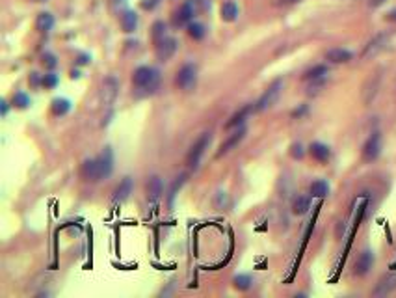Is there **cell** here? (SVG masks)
Here are the masks:
<instances>
[{"label":"cell","instance_id":"obj_1","mask_svg":"<svg viewBox=\"0 0 396 298\" xmlns=\"http://www.w3.org/2000/svg\"><path fill=\"white\" fill-rule=\"evenodd\" d=\"M158 80H160V75L158 71L152 67H147V65H142L134 71L132 75V82L138 90H145V92H154L158 88Z\"/></svg>","mask_w":396,"mask_h":298},{"label":"cell","instance_id":"obj_2","mask_svg":"<svg viewBox=\"0 0 396 298\" xmlns=\"http://www.w3.org/2000/svg\"><path fill=\"white\" fill-rule=\"evenodd\" d=\"M210 140H212V134L210 132H203L201 136L196 140V144L190 147V151L186 155V164H188V168H198L199 162H201V157L205 155V149H208V145H210Z\"/></svg>","mask_w":396,"mask_h":298},{"label":"cell","instance_id":"obj_3","mask_svg":"<svg viewBox=\"0 0 396 298\" xmlns=\"http://www.w3.org/2000/svg\"><path fill=\"white\" fill-rule=\"evenodd\" d=\"M196 82H198V69H196V65L194 63H184L175 77L177 88H181L183 92H192L196 88Z\"/></svg>","mask_w":396,"mask_h":298},{"label":"cell","instance_id":"obj_4","mask_svg":"<svg viewBox=\"0 0 396 298\" xmlns=\"http://www.w3.org/2000/svg\"><path fill=\"white\" fill-rule=\"evenodd\" d=\"M281 90H283V80L277 78V80H274L272 84L268 86V90L262 93V97L257 101L255 110H257V112H262V110H268V108L274 107L275 103H277V99H279V95H281Z\"/></svg>","mask_w":396,"mask_h":298},{"label":"cell","instance_id":"obj_5","mask_svg":"<svg viewBox=\"0 0 396 298\" xmlns=\"http://www.w3.org/2000/svg\"><path fill=\"white\" fill-rule=\"evenodd\" d=\"M196 15H199V9H198L196 0H186L183 6L175 11V15H173V24H175V26L190 24V21Z\"/></svg>","mask_w":396,"mask_h":298},{"label":"cell","instance_id":"obj_6","mask_svg":"<svg viewBox=\"0 0 396 298\" xmlns=\"http://www.w3.org/2000/svg\"><path fill=\"white\" fill-rule=\"evenodd\" d=\"M117 92H119V82L115 77H106L102 80V88H100V101L104 107H112V103L117 97Z\"/></svg>","mask_w":396,"mask_h":298},{"label":"cell","instance_id":"obj_7","mask_svg":"<svg viewBox=\"0 0 396 298\" xmlns=\"http://www.w3.org/2000/svg\"><path fill=\"white\" fill-rule=\"evenodd\" d=\"M381 153V134L380 132H372V136L368 138L363 145V161L372 162L376 161Z\"/></svg>","mask_w":396,"mask_h":298},{"label":"cell","instance_id":"obj_8","mask_svg":"<svg viewBox=\"0 0 396 298\" xmlns=\"http://www.w3.org/2000/svg\"><path fill=\"white\" fill-rule=\"evenodd\" d=\"M97 170H99V181L110 177L112 170H114V153L110 147H104V151L97 157Z\"/></svg>","mask_w":396,"mask_h":298},{"label":"cell","instance_id":"obj_9","mask_svg":"<svg viewBox=\"0 0 396 298\" xmlns=\"http://www.w3.org/2000/svg\"><path fill=\"white\" fill-rule=\"evenodd\" d=\"M177 51V41L173 38H164L160 43H156V49H154V54H156V60L158 61H168L171 60V56L175 54Z\"/></svg>","mask_w":396,"mask_h":298},{"label":"cell","instance_id":"obj_10","mask_svg":"<svg viewBox=\"0 0 396 298\" xmlns=\"http://www.w3.org/2000/svg\"><path fill=\"white\" fill-rule=\"evenodd\" d=\"M396 291V272L393 274H387L383 276L380 282L376 283V287L372 291V297H387L391 293H395Z\"/></svg>","mask_w":396,"mask_h":298},{"label":"cell","instance_id":"obj_11","mask_svg":"<svg viewBox=\"0 0 396 298\" xmlns=\"http://www.w3.org/2000/svg\"><path fill=\"white\" fill-rule=\"evenodd\" d=\"M387 41H389L387 34H380V36H376V38L365 47V51H363V54H361V58H365L366 60V58H372V56H376L378 53H381V51L387 47Z\"/></svg>","mask_w":396,"mask_h":298},{"label":"cell","instance_id":"obj_12","mask_svg":"<svg viewBox=\"0 0 396 298\" xmlns=\"http://www.w3.org/2000/svg\"><path fill=\"white\" fill-rule=\"evenodd\" d=\"M244 136H246V129H244V127H242L240 130H236L235 134H231V136H229L227 140H225V142L220 145V149L216 151V159H220V157H223V155H227L229 151H233L236 145H238L240 142H242V140H244Z\"/></svg>","mask_w":396,"mask_h":298},{"label":"cell","instance_id":"obj_13","mask_svg":"<svg viewBox=\"0 0 396 298\" xmlns=\"http://www.w3.org/2000/svg\"><path fill=\"white\" fill-rule=\"evenodd\" d=\"M309 155L316 162H328L329 157H331V149L326 144H322V142H312L309 145Z\"/></svg>","mask_w":396,"mask_h":298},{"label":"cell","instance_id":"obj_14","mask_svg":"<svg viewBox=\"0 0 396 298\" xmlns=\"http://www.w3.org/2000/svg\"><path fill=\"white\" fill-rule=\"evenodd\" d=\"M372 265H374L372 252H370V250H365V252L357 257V261H355V274L357 276L368 274V270L372 268Z\"/></svg>","mask_w":396,"mask_h":298},{"label":"cell","instance_id":"obj_15","mask_svg":"<svg viewBox=\"0 0 396 298\" xmlns=\"http://www.w3.org/2000/svg\"><path fill=\"white\" fill-rule=\"evenodd\" d=\"M132 186H134L132 177H125L114 190V203H121V201H125V199L129 198L130 192H132Z\"/></svg>","mask_w":396,"mask_h":298},{"label":"cell","instance_id":"obj_16","mask_svg":"<svg viewBox=\"0 0 396 298\" xmlns=\"http://www.w3.org/2000/svg\"><path fill=\"white\" fill-rule=\"evenodd\" d=\"M164 192V184H162V179L158 176H152L147 183V198L149 201H158Z\"/></svg>","mask_w":396,"mask_h":298},{"label":"cell","instance_id":"obj_17","mask_svg":"<svg viewBox=\"0 0 396 298\" xmlns=\"http://www.w3.org/2000/svg\"><path fill=\"white\" fill-rule=\"evenodd\" d=\"M80 176L84 177L86 181H99V170H97V159H90V161H86L82 164V168H80Z\"/></svg>","mask_w":396,"mask_h":298},{"label":"cell","instance_id":"obj_18","mask_svg":"<svg viewBox=\"0 0 396 298\" xmlns=\"http://www.w3.org/2000/svg\"><path fill=\"white\" fill-rule=\"evenodd\" d=\"M251 110H255L253 108V105H246V107H242L236 114L231 116V119H229L227 123H225V129H233V127H238V125H242V123L246 121V118L251 114Z\"/></svg>","mask_w":396,"mask_h":298},{"label":"cell","instance_id":"obj_19","mask_svg":"<svg viewBox=\"0 0 396 298\" xmlns=\"http://www.w3.org/2000/svg\"><path fill=\"white\" fill-rule=\"evenodd\" d=\"M220 17L221 21H225V23H233L238 17V6L235 2H223L220 8Z\"/></svg>","mask_w":396,"mask_h":298},{"label":"cell","instance_id":"obj_20","mask_svg":"<svg viewBox=\"0 0 396 298\" xmlns=\"http://www.w3.org/2000/svg\"><path fill=\"white\" fill-rule=\"evenodd\" d=\"M326 58L333 63H346V61L351 60V53L346 49H331V51H328Z\"/></svg>","mask_w":396,"mask_h":298},{"label":"cell","instance_id":"obj_21","mask_svg":"<svg viewBox=\"0 0 396 298\" xmlns=\"http://www.w3.org/2000/svg\"><path fill=\"white\" fill-rule=\"evenodd\" d=\"M309 209H311V198H309V196H297V198L292 201V213L297 214V216L305 214Z\"/></svg>","mask_w":396,"mask_h":298},{"label":"cell","instance_id":"obj_22","mask_svg":"<svg viewBox=\"0 0 396 298\" xmlns=\"http://www.w3.org/2000/svg\"><path fill=\"white\" fill-rule=\"evenodd\" d=\"M52 26H54V17L49 11H41L38 15V19H36V28L39 32H49L52 30Z\"/></svg>","mask_w":396,"mask_h":298},{"label":"cell","instance_id":"obj_23","mask_svg":"<svg viewBox=\"0 0 396 298\" xmlns=\"http://www.w3.org/2000/svg\"><path fill=\"white\" fill-rule=\"evenodd\" d=\"M138 26V15L134 13V11H125L121 15V28L123 32H127V34H130V32H134Z\"/></svg>","mask_w":396,"mask_h":298},{"label":"cell","instance_id":"obj_24","mask_svg":"<svg viewBox=\"0 0 396 298\" xmlns=\"http://www.w3.org/2000/svg\"><path fill=\"white\" fill-rule=\"evenodd\" d=\"M329 194V184L324 179H318L311 184V196L312 198H326Z\"/></svg>","mask_w":396,"mask_h":298},{"label":"cell","instance_id":"obj_25","mask_svg":"<svg viewBox=\"0 0 396 298\" xmlns=\"http://www.w3.org/2000/svg\"><path fill=\"white\" fill-rule=\"evenodd\" d=\"M69 108H71V103L63 97H56L50 105V110H52L54 116H65L69 112Z\"/></svg>","mask_w":396,"mask_h":298},{"label":"cell","instance_id":"obj_26","mask_svg":"<svg viewBox=\"0 0 396 298\" xmlns=\"http://www.w3.org/2000/svg\"><path fill=\"white\" fill-rule=\"evenodd\" d=\"M328 75V67L326 65H314L312 69H309L303 75L305 80H318V78H324Z\"/></svg>","mask_w":396,"mask_h":298},{"label":"cell","instance_id":"obj_27","mask_svg":"<svg viewBox=\"0 0 396 298\" xmlns=\"http://www.w3.org/2000/svg\"><path fill=\"white\" fill-rule=\"evenodd\" d=\"M184 181H186V176H179L173 181V184H171V188H169V196H168V205L169 207H173V201H175V196H177V192L181 190V186L184 184Z\"/></svg>","mask_w":396,"mask_h":298},{"label":"cell","instance_id":"obj_28","mask_svg":"<svg viewBox=\"0 0 396 298\" xmlns=\"http://www.w3.org/2000/svg\"><path fill=\"white\" fill-rule=\"evenodd\" d=\"M233 285H235V289H238V291H248L249 287H251V276H248V274L235 276Z\"/></svg>","mask_w":396,"mask_h":298},{"label":"cell","instance_id":"obj_29","mask_svg":"<svg viewBox=\"0 0 396 298\" xmlns=\"http://www.w3.org/2000/svg\"><path fill=\"white\" fill-rule=\"evenodd\" d=\"M164 38H166V24L162 23V21H156V23L152 24V41H154V45L160 43Z\"/></svg>","mask_w":396,"mask_h":298},{"label":"cell","instance_id":"obj_30","mask_svg":"<svg viewBox=\"0 0 396 298\" xmlns=\"http://www.w3.org/2000/svg\"><path fill=\"white\" fill-rule=\"evenodd\" d=\"M188 36H190L192 39H196V41L203 39L205 38V26L199 23H190L188 24Z\"/></svg>","mask_w":396,"mask_h":298},{"label":"cell","instance_id":"obj_31","mask_svg":"<svg viewBox=\"0 0 396 298\" xmlns=\"http://www.w3.org/2000/svg\"><path fill=\"white\" fill-rule=\"evenodd\" d=\"M11 103H13V107H15V108H21V110H24V108L30 107V97H28L26 93H23V92H17L15 95H13Z\"/></svg>","mask_w":396,"mask_h":298},{"label":"cell","instance_id":"obj_32","mask_svg":"<svg viewBox=\"0 0 396 298\" xmlns=\"http://www.w3.org/2000/svg\"><path fill=\"white\" fill-rule=\"evenodd\" d=\"M303 155H305V149H303V145L299 144V142H296V144L290 145V157H292V159L299 161V159H303Z\"/></svg>","mask_w":396,"mask_h":298},{"label":"cell","instance_id":"obj_33","mask_svg":"<svg viewBox=\"0 0 396 298\" xmlns=\"http://www.w3.org/2000/svg\"><path fill=\"white\" fill-rule=\"evenodd\" d=\"M43 88H47V90H52V88H56L58 86V77L54 75V73H49V75H45L43 77Z\"/></svg>","mask_w":396,"mask_h":298},{"label":"cell","instance_id":"obj_34","mask_svg":"<svg viewBox=\"0 0 396 298\" xmlns=\"http://www.w3.org/2000/svg\"><path fill=\"white\" fill-rule=\"evenodd\" d=\"M43 65L49 69H54L58 65V61H56V58H54L52 54H43Z\"/></svg>","mask_w":396,"mask_h":298},{"label":"cell","instance_id":"obj_35","mask_svg":"<svg viewBox=\"0 0 396 298\" xmlns=\"http://www.w3.org/2000/svg\"><path fill=\"white\" fill-rule=\"evenodd\" d=\"M158 4H160V0H142V2H140L142 9H154Z\"/></svg>","mask_w":396,"mask_h":298},{"label":"cell","instance_id":"obj_36","mask_svg":"<svg viewBox=\"0 0 396 298\" xmlns=\"http://www.w3.org/2000/svg\"><path fill=\"white\" fill-rule=\"evenodd\" d=\"M78 63H80V65H84V63H90V58H88L86 54H82V56H78Z\"/></svg>","mask_w":396,"mask_h":298},{"label":"cell","instance_id":"obj_37","mask_svg":"<svg viewBox=\"0 0 396 298\" xmlns=\"http://www.w3.org/2000/svg\"><path fill=\"white\" fill-rule=\"evenodd\" d=\"M8 114V103L6 101H2V116Z\"/></svg>","mask_w":396,"mask_h":298},{"label":"cell","instance_id":"obj_38","mask_svg":"<svg viewBox=\"0 0 396 298\" xmlns=\"http://www.w3.org/2000/svg\"><path fill=\"white\" fill-rule=\"evenodd\" d=\"M387 19H389V21H395V23H396V9H393V11L389 13Z\"/></svg>","mask_w":396,"mask_h":298},{"label":"cell","instance_id":"obj_39","mask_svg":"<svg viewBox=\"0 0 396 298\" xmlns=\"http://www.w3.org/2000/svg\"><path fill=\"white\" fill-rule=\"evenodd\" d=\"M303 112H307V107H301V108H299V110H296V112H294V114H292V116H301V114H303Z\"/></svg>","mask_w":396,"mask_h":298},{"label":"cell","instance_id":"obj_40","mask_svg":"<svg viewBox=\"0 0 396 298\" xmlns=\"http://www.w3.org/2000/svg\"><path fill=\"white\" fill-rule=\"evenodd\" d=\"M80 77V73H78V71H75V69H73V71H71V78H78Z\"/></svg>","mask_w":396,"mask_h":298},{"label":"cell","instance_id":"obj_41","mask_svg":"<svg viewBox=\"0 0 396 298\" xmlns=\"http://www.w3.org/2000/svg\"><path fill=\"white\" fill-rule=\"evenodd\" d=\"M294 2H299V0H281V4H294Z\"/></svg>","mask_w":396,"mask_h":298},{"label":"cell","instance_id":"obj_42","mask_svg":"<svg viewBox=\"0 0 396 298\" xmlns=\"http://www.w3.org/2000/svg\"><path fill=\"white\" fill-rule=\"evenodd\" d=\"M381 2H385V0H374L372 4H374V6H378V4H381Z\"/></svg>","mask_w":396,"mask_h":298},{"label":"cell","instance_id":"obj_43","mask_svg":"<svg viewBox=\"0 0 396 298\" xmlns=\"http://www.w3.org/2000/svg\"><path fill=\"white\" fill-rule=\"evenodd\" d=\"M115 2H119V4H123V2H125V0H115Z\"/></svg>","mask_w":396,"mask_h":298},{"label":"cell","instance_id":"obj_44","mask_svg":"<svg viewBox=\"0 0 396 298\" xmlns=\"http://www.w3.org/2000/svg\"><path fill=\"white\" fill-rule=\"evenodd\" d=\"M36 2H45V0H36Z\"/></svg>","mask_w":396,"mask_h":298}]
</instances>
